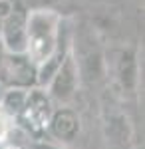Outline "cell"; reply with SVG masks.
<instances>
[{
	"label": "cell",
	"instance_id": "9c48e42d",
	"mask_svg": "<svg viewBox=\"0 0 145 149\" xmlns=\"http://www.w3.org/2000/svg\"><path fill=\"white\" fill-rule=\"evenodd\" d=\"M12 4H14V0H0V28H2V24L6 20L8 12L12 10Z\"/></svg>",
	"mask_w": 145,
	"mask_h": 149
},
{
	"label": "cell",
	"instance_id": "52a82bcc",
	"mask_svg": "<svg viewBox=\"0 0 145 149\" xmlns=\"http://www.w3.org/2000/svg\"><path fill=\"white\" fill-rule=\"evenodd\" d=\"M117 80L123 86V90H133L137 84V54L135 48H123L115 62Z\"/></svg>",
	"mask_w": 145,
	"mask_h": 149
},
{
	"label": "cell",
	"instance_id": "9a60e30c",
	"mask_svg": "<svg viewBox=\"0 0 145 149\" xmlns=\"http://www.w3.org/2000/svg\"><path fill=\"white\" fill-rule=\"evenodd\" d=\"M4 149H22V147H4Z\"/></svg>",
	"mask_w": 145,
	"mask_h": 149
},
{
	"label": "cell",
	"instance_id": "ba28073f",
	"mask_svg": "<svg viewBox=\"0 0 145 149\" xmlns=\"http://www.w3.org/2000/svg\"><path fill=\"white\" fill-rule=\"evenodd\" d=\"M26 92L28 90H16V88H6V92L0 100V111L6 115H16L20 113L24 105V100H26Z\"/></svg>",
	"mask_w": 145,
	"mask_h": 149
},
{
	"label": "cell",
	"instance_id": "277c9868",
	"mask_svg": "<svg viewBox=\"0 0 145 149\" xmlns=\"http://www.w3.org/2000/svg\"><path fill=\"white\" fill-rule=\"evenodd\" d=\"M78 86H79V64L74 58V48H72V52L66 56V60L56 70V74L52 76V80L48 81V86L44 90L48 92L52 102L56 100V102L68 103L74 100V95L78 92Z\"/></svg>",
	"mask_w": 145,
	"mask_h": 149
},
{
	"label": "cell",
	"instance_id": "8992f818",
	"mask_svg": "<svg viewBox=\"0 0 145 149\" xmlns=\"http://www.w3.org/2000/svg\"><path fill=\"white\" fill-rule=\"evenodd\" d=\"M79 117L74 109L70 107H60V109H54L52 113V119H50V125H48V131L62 143H70L78 137L79 133Z\"/></svg>",
	"mask_w": 145,
	"mask_h": 149
},
{
	"label": "cell",
	"instance_id": "4fadbf2b",
	"mask_svg": "<svg viewBox=\"0 0 145 149\" xmlns=\"http://www.w3.org/2000/svg\"><path fill=\"white\" fill-rule=\"evenodd\" d=\"M4 92H6V88H4V86L0 84V100H2V95H4Z\"/></svg>",
	"mask_w": 145,
	"mask_h": 149
},
{
	"label": "cell",
	"instance_id": "8fae6325",
	"mask_svg": "<svg viewBox=\"0 0 145 149\" xmlns=\"http://www.w3.org/2000/svg\"><path fill=\"white\" fill-rule=\"evenodd\" d=\"M4 56H6V50H4V46H2V42H0V64H2V60H4Z\"/></svg>",
	"mask_w": 145,
	"mask_h": 149
},
{
	"label": "cell",
	"instance_id": "6da1fadb",
	"mask_svg": "<svg viewBox=\"0 0 145 149\" xmlns=\"http://www.w3.org/2000/svg\"><path fill=\"white\" fill-rule=\"evenodd\" d=\"M62 16L52 8H34L28 10V24H26V50L24 54L38 68L44 64L52 52L56 50L62 30Z\"/></svg>",
	"mask_w": 145,
	"mask_h": 149
},
{
	"label": "cell",
	"instance_id": "5bb4252c",
	"mask_svg": "<svg viewBox=\"0 0 145 149\" xmlns=\"http://www.w3.org/2000/svg\"><path fill=\"white\" fill-rule=\"evenodd\" d=\"M44 2H46V4H48V2H58V0H44Z\"/></svg>",
	"mask_w": 145,
	"mask_h": 149
},
{
	"label": "cell",
	"instance_id": "7c38bea8",
	"mask_svg": "<svg viewBox=\"0 0 145 149\" xmlns=\"http://www.w3.org/2000/svg\"><path fill=\"white\" fill-rule=\"evenodd\" d=\"M40 149H60V147H54V145H40Z\"/></svg>",
	"mask_w": 145,
	"mask_h": 149
},
{
	"label": "cell",
	"instance_id": "3957f363",
	"mask_svg": "<svg viewBox=\"0 0 145 149\" xmlns=\"http://www.w3.org/2000/svg\"><path fill=\"white\" fill-rule=\"evenodd\" d=\"M0 84L4 88L30 90L38 86V68L26 54H8L0 64Z\"/></svg>",
	"mask_w": 145,
	"mask_h": 149
},
{
	"label": "cell",
	"instance_id": "5b68a950",
	"mask_svg": "<svg viewBox=\"0 0 145 149\" xmlns=\"http://www.w3.org/2000/svg\"><path fill=\"white\" fill-rule=\"evenodd\" d=\"M26 24L28 8H24L18 0H14L12 10L0 28V42L8 54H24L26 50Z\"/></svg>",
	"mask_w": 145,
	"mask_h": 149
},
{
	"label": "cell",
	"instance_id": "7a4b0ae2",
	"mask_svg": "<svg viewBox=\"0 0 145 149\" xmlns=\"http://www.w3.org/2000/svg\"><path fill=\"white\" fill-rule=\"evenodd\" d=\"M54 113V102L50 100V95L44 88H30L26 92V100L20 109V113L16 115L18 123L36 137L44 135L48 131L50 119Z\"/></svg>",
	"mask_w": 145,
	"mask_h": 149
},
{
	"label": "cell",
	"instance_id": "30bf717a",
	"mask_svg": "<svg viewBox=\"0 0 145 149\" xmlns=\"http://www.w3.org/2000/svg\"><path fill=\"white\" fill-rule=\"evenodd\" d=\"M6 135H8V117L0 111V141H4Z\"/></svg>",
	"mask_w": 145,
	"mask_h": 149
}]
</instances>
